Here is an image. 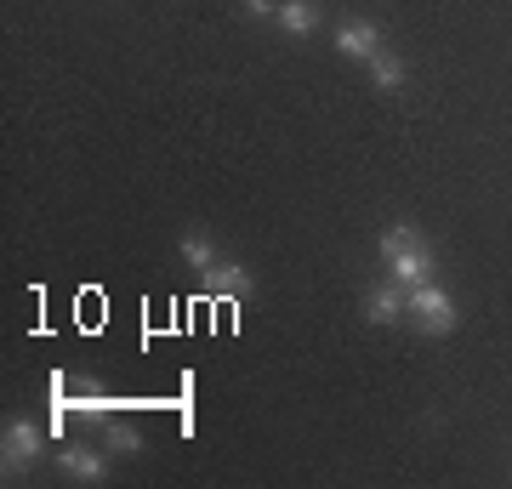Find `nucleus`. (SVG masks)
Instances as JSON below:
<instances>
[{
  "label": "nucleus",
  "instance_id": "10",
  "mask_svg": "<svg viewBox=\"0 0 512 489\" xmlns=\"http://www.w3.org/2000/svg\"><path fill=\"white\" fill-rule=\"evenodd\" d=\"M365 69H370V86H376V91H399V86H404V63H399L393 52H387V46H382L376 57H370Z\"/></svg>",
  "mask_w": 512,
  "mask_h": 489
},
{
  "label": "nucleus",
  "instance_id": "8",
  "mask_svg": "<svg viewBox=\"0 0 512 489\" xmlns=\"http://www.w3.org/2000/svg\"><path fill=\"white\" fill-rule=\"evenodd\" d=\"M274 23L285 35H313V29H319V0H279Z\"/></svg>",
  "mask_w": 512,
  "mask_h": 489
},
{
  "label": "nucleus",
  "instance_id": "7",
  "mask_svg": "<svg viewBox=\"0 0 512 489\" xmlns=\"http://www.w3.org/2000/svg\"><path fill=\"white\" fill-rule=\"evenodd\" d=\"M205 290L222 296L228 308H239V302L251 296V268H239V262H217V268L205 273Z\"/></svg>",
  "mask_w": 512,
  "mask_h": 489
},
{
  "label": "nucleus",
  "instance_id": "5",
  "mask_svg": "<svg viewBox=\"0 0 512 489\" xmlns=\"http://www.w3.org/2000/svg\"><path fill=\"white\" fill-rule=\"evenodd\" d=\"M336 52L353 57V63H370V57L382 52V29L370 18H348V23H336Z\"/></svg>",
  "mask_w": 512,
  "mask_h": 489
},
{
  "label": "nucleus",
  "instance_id": "2",
  "mask_svg": "<svg viewBox=\"0 0 512 489\" xmlns=\"http://www.w3.org/2000/svg\"><path fill=\"white\" fill-rule=\"evenodd\" d=\"M410 325H416L421 336H450V330H456V302H450V290L433 285V279L410 285Z\"/></svg>",
  "mask_w": 512,
  "mask_h": 489
},
{
  "label": "nucleus",
  "instance_id": "12",
  "mask_svg": "<svg viewBox=\"0 0 512 489\" xmlns=\"http://www.w3.org/2000/svg\"><path fill=\"white\" fill-rule=\"evenodd\" d=\"M74 410H80V416L92 421V427H109V421H114V410H109V404H97V399H80Z\"/></svg>",
  "mask_w": 512,
  "mask_h": 489
},
{
  "label": "nucleus",
  "instance_id": "11",
  "mask_svg": "<svg viewBox=\"0 0 512 489\" xmlns=\"http://www.w3.org/2000/svg\"><path fill=\"white\" fill-rule=\"evenodd\" d=\"M103 444H109V455H137L143 450V433L126 427V421H109V427H103Z\"/></svg>",
  "mask_w": 512,
  "mask_h": 489
},
{
  "label": "nucleus",
  "instance_id": "13",
  "mask_svg": "<svg viewBox=\"0 0 512 489\" xmlns=\"http://www.w3.org/2000/svg\"><path fill=\"white\" fill-rule=\"evenodd\" d=\"M251 18H279V0H245Z\"/></svg>",
  "mask_w": 512,
  "mask_h": 489
},
{
  "label": "nucleus",
  "instance_id": "9",
  "mask_svg": "<svg viewBox=\"0 0 512 489\" xmlns=\"http://www.w3.org/2000/svg\"><path fill=\"white\" fill-rule=\"evenodd\" d=\"M177 256H183L194 273H211V268H217V245H211V234H200V228H188V234L177 239Z\"/></svg>",
  "mask_w": 512,
  "mask_h": 489
},
{
  "label": "nucleus",
  "instance_id": "3",
  "mask_svg": "<svg viewBox=\"0 0 512 489\" xmlns=\"http://www.w3.org/2000/svg\"><path fill=\"white\" fill-rule=\"evenodd\" d=\"M46 450V433H40L35 421H6V433H0V455H6V472H29Z\"/></svg>",
  "mask_w": 512,
  "mask_h": 489
},
{
  "label": "nucleus",
  "instance_id": "4",
  "mask_svg": "<svg viewBox=\"0 0 512 489\" xmlns=\"http://www.w3.org/2000/svg\"><path fill=\"white\" fill-rule=\"evenodd\" d=\"M365 319L370 325H399V319H410V285H399V279L370 285L365 290Z\"/></svg>",
  "mask_w": 512,
  "mask_h": 489
},
{
  "label": "nucleus",
  "instance_id": "1",
  "mask_svg": "<svg viewBox=\"0 0 512 489\" xmlns=\"http://www.w3.org/2000/svg\"><path fill=\"white\" fill-rule=\"evenodd\" d=\"M376 256H382L387 279H399V285H421V279H433V273H439L433 245H427L421 228H410V222H393V228L382 234V245H376Z\"/></svg>",
  "mask_w": 512,
  "mask_h": 489
},
{
  "label": "nucleus",
  "instance_id": "6",
  "mask_svg": "<svg viewBox=\"0 0 512 489\" xmlns=\"http://www.w3.org/2000/svg\"><path fill=\"white\" fill-rule=\"evenodd\" d=\"M57 461H63V472L80 478V484H103V478H109V444H103V450H97V444H63Z\"/></svg>",
  "mask_w": 512,
  "mask_h": 489
}]
</instances>
